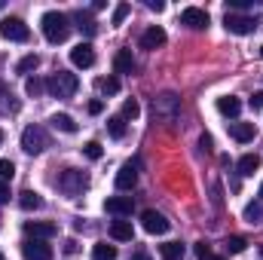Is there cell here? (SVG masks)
I'll return each mask as SVG.
<instances>
[{"label":"cell","instance_id":"d6a6232c","mask_svg":"<svg viewBox=\"0 0 263 260\" xmlns=\"http://www.w3.org/2000/svg\"><path fill=\"white\" fill-rule=\"evenodd\" d=\"M129 12H132V6H129V3H120V6L114 9V15H110V25H123Z\"/></svg>","mask_w":263,"mask_h":260},{"label":"cell","instance_id":"8fae6325","mask_svg":"<svg viewBox=\"0 0 263 260\" xmlns=\"http://www.w3.org/2000/svg\"><path fill=\"white\" fill-rule=\"evenodd\" d=\"M25 233H28V239H52L59 233V227L49 220H25Z\"/></svg>","mask_w":263,"mask_h":260},{"label":"cell","instance_id":"f1b7e54d","mask_svg":"<svg viewBox=\"0 0 263 260\" xmlns=\"http://www.w3.org/2000/svg\"><path fill=\"white\" fill-rule=\"evenodd\" d=\"M223 248H227V254H242V251L248 248V239H242V236H230Z\"/></svg>","mask_w":263,"mask_h":260},{"label":"cell","instance_id":"f546056e","mask_svg":"<svg viewBox=\"0 0 263 260\" xmlns=\"http://www.w3.org/2000/svg\"><path fill=\"white\" fill-rule=\"evenodd\" d=\"M98 89H101V95H117L120 92V80L117 77H104V80H98Z\"/></svg>","mask_w":263,"mask_h":260},{"label":"cell","instance_id":"52a82bcc","mask_svg":"<svg viewBox=\"0 0 263 260\" xmlns=\"http://www.w3.org/2000/svg\"><path fill=\"white\" fill-rule=\"evenodd\" d=\"M0 34H3L6 40H12V43H28L31 28H28L18 15H9V18H3V22H0Z\"/></svg>","mask_w":263,"mask_h":260},{"label":"cell","instance_id":"7a4b0ae2","mask_svg":"<svg viewBox=\"0 0 263 260\" xmlns=\"http://www.w3.org/2000/svg\"><path fill=\"white\" fill-rule=\"evenodd\" d=\"M153 117L159 123H175L181 117V98L175 92H162L153 98Z\"/></svg>","mask_w":263,"mask_h":260},{"label":"cell","instance_id":"e0dca14e","mask_svg":"<svg viewBox=\"0 0 263 260\" xmlns=\"http://www.w3.org/2000/svg\"><path fill=\"white\" fill-rule=\"evenodd\" d=\"M110 239L114 242H132L135 239V230H132L129 220H114L110 224Z\"/></svg>","mask_w":263,"mask_h":260},{"label":"cell","instance_id":"4dcf8cb0","mask_svg":"<svg viewBox=\"0 0 263 260\" xmlns=\"http://www.w3.org/2000/svg\"><path fill=\"white\" fill-rule=\"evenodd\" d=\"M107 132H110V138H123L126 135V120L123 117H110L107 120Z\"/></svg>","mask_w":263,"mask_h":260},{"label":"cell","instance_id":"8992f818","mask_svg":"<svg viewBox=\"0 0 263 260\" xmlns=\"http://www.w3.org/2000/svg\"><path fill=\"white\" fill-rule=\"evenodd\" d=\"M46 147H49V138H46V132L40 129V126H28V129L22 132V150H25V153L37 156V153H43Z\"/></svg>","mask_w":263,"mask_h":260},{"label":"cell","instance_id":"ba28073f","mask_svg":"<svg viewBox=\"0 0 263 260\" xmlns=\"http://www.w3.org/2000/svg\"><path fill=\"white\" fill-rule=\"evenodd\" d=\"M22 257L25 260H52V245H46V239H25L22 242Z\"/></svg>","mask_w":263,"mask_h":260},{"label":"cell","instance_id":"7bdbcfd3","mask_svg":"<svg viewBox=\"0 0 263 260\" xmlns=\"http://www.w3.org/2000/svg\"><path fill=\"white\" fill-rule=\"evenodd\" d=\"M260 202H263V184H260Z\"/></svg>","mask_w":263,"mask_h":260},{"label":"cell","instance_id":"d6986e66","mask_svg":"<svg viewBox=\"0 0 263 260\" xmlns=\"http://www.w3.org/2000/svg\"><path fill=\"white\" fill-rule=\"evenodd\" d=\"M114 70H117V73H132V70H135V55H132V49H120V52L114 55Z\"/></svg>","mask_w":263,"mask_h":260},{"label":"cell","instance_id":"e575fe53","mask_svg":"<svg viewBox=\"0 0 263 260\" xmlns=\"http://www.w3.org/2000/svg\"><path fill=\"white\" fill-rule=\"evenodd\" d=\"M12 175H15V165L9 159H0V181H9Z\"/></svg>","mask_w":263,"mask_h":260},{"label":"cell","instance_id":"c3c4849f","mask_svg":"<svg viewBox=\"0 0 263 260\" xmlns=\"http://www.w3.org/2000/svg\"><path fill=\"white\" fill-rule=\"evenodd\" d=\"M0 9H3V3H0Z\"/></svg>","mask_w":263,"mask_h":260},{"label":"cell","instance_id":"277c9868","mask_svg":"<svg viewBox=\"0 0 263 260\" xmlns=\"http://www.w3.org/2000/svg\"><path fill=\"white\" fill-rule=\"evenodd\" d=\"M86 187H89V178H86V172H80V169H65L62 178H59V190L65 196H80Z\"/></svg>","mask_w":263,"mask_h":260},{"label":"cell","instance_id":"30bf717a","mask_svg":"<svg viewBox=\"0 0 263 260\" xmlns=\"http://www.w3.org/2000/svg\"><path fill=\"white\" fill-rule=\"evenodd\" d=\"M208 22H211V15H208L205 9H199V6H187V9L181 12V25H187V28H193V31H205Z\"/></svg>","mask_w":263,"mask_h":260},{"label":"cell","instance_id":"5bb4252c","mask_svg":"<svg viewBox=\"0 0 263 260\" xmlns=\"http://www.w3.org/2000/svg\"><path fill=\"white\" fill-rule=\"evenodd\" d=\"M104 211H107V214H117V217L132 214V196H110V199L104 202Z\"/></svg>","mask_w":263,"mask_h":260},{"label":"cell","instance_id":"1f68e13d","mask_svg":"<svg viewBox=\"0 0 263 260\" xmlns=\"http://www.w3.org/2000/svg\"><path fill=\"white\" fill-rule=\"evenodd\" d=\"M138 114H141V104L135 101V98H126V104H123V120H138Z\"/></svg>","mask_w":263,"mask_h":260},{"label":"cell","instance_id":"9c48e42d","mask_svg":"<svg viewBox=\"0 0 263 260\" xmlns=\"http://www.w3.org/2000/svg\"><path fill=\"white\" fill-rule=\"evenodd\" d=\"M141 227L150 233V236H162V233H168V220H165V214H159V211H153V208H147L144 214H141Z\"/></svg>","mask_w":263,"mask_h":260},{"label":"cell","instance_id":"f6af8a7d","mask_svg":"<svg viewBox=\"0 0 263 260\" xmlns=\"http://www.w3.org/2000/svg\"><path fill=\"white\" fill-rule=\"evenodd\" d=\"M0 260H3V251H0Z\"/></svg>","mask_w":263,"mask_h":260},{"label":"cell","instance_id":"8d00e7d4","mask_svg":"<svg viewBox=\"0 0 263 260\" xmlns=\"http://www.w3.org/2000/svg\"><path fill=\"white\" fill-rule=\"evenodd\" d=\"M101 110H104V101H98V98H95V101H89V114H95V117H98Z\"/></svg>","mask_w":263,"mask_h":260},{"label":"cell","instance_id":"603a6c76","mask_svg":"<svg viewBox=\"0 0 263 260\" xmlns=\"http://www.w3.org/2000/svg\"><path fill=\"white\" fill-rule=\"evenodd\" d=\"M52 129H59V132H65V135H73V132L80 129L77 123H73V117H67V114H52Z\"/></svg>","mask_w":263,"mask_h":260},{"label":"cell","instance_id":"4fadbf2b","mask_svg":"<svg viewBox=\"0 0 263 260\" xmlns=\"http://www.w3.org/2000/svg\"><path fill=\"white\" fill-rule=\"evenodd\" d=\"M159 46H165V31L159 25H150L141 34V49H159Z\"/></svg>","mask_w":263,"mask_h":260},{"label":"cell","instance_id":"6da1fadb","mask_svg":"<svg viewBox=\"0 0 263 260\" xmlns=\"http://www.w3.org/2000/svg\"><path fill=\"white\" fill-rule=\"evenodd\" d=\"M40 28H43V37L49 43H65L67 34H70V18L65 12H59V9H49V12H43Z\"/></svg>","mask_w":263,"mask_h":260},{"label":"cell","instance_id":"f35d334b","mask_svg":"<svg viewBox=\"0 0 263 260\" xmlns=\"http://www.w3.org/2000/svg\"><path fill=\"white\" fill-rule=\"evenodd\" d=\"M3 202H9V184L6 181H0V205Z\"/></svg>","mask_w":263,"mask_h":260},{"label":"cell","instance_id":"7402d4cb","mask_svg":"<svg viewBox=\"0 0 263 260\" xmlns=\"http://www.w3.org/2000/svg\"><path fill=\"white\" fill-rule=\"evenodd\" d=\"M73 22H77V28H80V31H83L86 37H92V34L98 31V22H95V18H92L89 12H83V9H80V12L73 15Z\"/></svg>","mask_w":263,"mask_h":260},{"label":"cell","instance_id":"ee69618b","mask_svg":"<svg viewBox=\"0 0 263 260\" xmlns=\"http://www.w3.org/2000/svg\"><path fill=\"white\" fill-rule=\"evenodd\" d=\"M0 144H3V129H0Z\"/></svg>","mask_w":263,"mask_h":260},{"label":"cell","instance_id":"836d02e7","mask_svg":"<svg viewBox=\"0 0 263 260\" xmlns=\"http://www.w3.org/2000/svg\"><path fill=\"white\" fill-rule=\"evenodd\" d=\"M83 153H86L89 159H101V156H104V150H101V144H98V141H89V144L83 147Z\"/></svg>","mask_w":263,"mask_h":260},{"label":"cell","instance_id":"4316f807","mask_svg":"<svg viewBox=\"0 0 263 260\" xmlns=\"http://www.w3.org/2000/svg\"><path fill=\"white\" fill-rule=\"evenodd\" d=\"M245 220L248 224H260L263 220V202H248L245 205Z\"/></svg>","mask_w":263,"mask_h":260},{"label":"cell","instance_id":"3957f363","mask_svg":"<svg viewBox=\"0 0 263 260\" xmlns=\"http://www.w3.org/2000/svg\"><path fill=\"white\" fill-rule=\"evenodd\" d=\"M46 89H49L55 98H73L77 89H80V80H77V73H70V70H55V73L49 77Z\"/></svg>","mask_w":263,"mask_h":260},{"label":"cell","instance_id":"bcb514c9","mask_svg":"<svg viewBox=\"0 0 263 260\" xmlns=\"http://www.w3.org/2000/svg\"><path fill=\"white\" fill-rule=\"evenodd\" d=\"M260 55H263V46H260Z\"/></svg>","mask_w":263,"mask_h":260},{"label":"cell","instance_id":"cb8c5ba5","mask_svg":"<svg viewBox=\"0 0 263 260\" xmlns=\"http://www.w3.org/2000/svg\"><path fill=\"white\" fill-rule=\"evenodd\" d=\"M159 254H162V260H181L184 257V245L181 242H165V245H159Z\"/></svg>","mask_w":263,"mask_h":260},{"label":"cell","instance_id":"74e56055","mask_svg":"<svg viewBox=\"0 0 263 260\" xmlns=\"http://www.w3.org/2000/svg\"><path fill=\"white\" fill-rule=\"evenodd\" d=\"M251 107H254V110H263V92H254V95H251Z\"/></svg>","mask_w":263,"mask_h":260},{"label":"cell","instance_id":"681fc988","mask_svg":"<svg viewBox=\"0 0 263 260\" xmlns=\"http://www.w3.org/2000/svg\"><path fill=\"white\" fill-rule=\"evenodd\" d=\"M260 254H263V248H260Z\"/></svg>","mask_w":263,"mask_h":260},{"label":"cell","instance_id":"484cf974","mask_svg":"<svg viewBox=\"0 0 263 260\" xmlns=\"http://www.w3.org/2000/svg\"><path fill=\"white\" fill-rule=\"evenodd\" d=\"M25 92H28L31 98H40V95L46 92V83H43L40 77H28V83H25Z\"/></svg>","mask_w":263,"mask_h":260},{"label":"cell","instance_id":"44dd1931","mask_svg":"<svg viewBox=\"0 0 263 260\" xmlns=\"http://www.w3.org/2000/svg\"><path fill=\"white\" fill-rule=\"evenodd\" d=\"M257 169H260V156H257V153H245V156L239 159V175H242V178H251Z\"/></svg>","mask_w":263,"mask_h":260},{"label":"cell","instance_id":"ab89813d","mask_svg":"<svg viewBox=\"0 0 263 260\" xmlns=\"http://www.w3.org/2000/svg\"><path fill=\"white\" fill-rule=\"evenodd\" d=\"M147 9H153V12H162V9H165V3H162V0H147Z\"/></svg>","mask_w":263,"mask_h":260},{"label":"cell","instance_id":"83f0119b","mask_svg":"<svg viewBox=\"0 0 263 260\" xmlns=\"http://www.w3.org/2000/svg\"><path fill=\"white\" fill-rule=\"evenodd\" d=\"M37 65H40V55L31 52V55H25V59L15 65V73H31V70H37Z\"/></svg>","mask_w":263,"mask_h":260},{"label":"cell","instance_id":"7c38bea8","mask_svg":"<svg viewBox=\"0 0 263 260\" xmlns=\"http://www.w3.org/2000/svg\"><path fill=\"white\" fill-rule=\"evenodd\" d=\"M70 65L73 67H92L95 65V49H92V43H77V46L70 49Z\"/></svg>","mask_w":263,"mask_h":260},{"label":"cell","instance_id":"7dc6e473","mask_svg":"<svg viewBox=\"0 0 263 260\" xmlns=\"http://www.w3.org/2000/svg\"><path fill=\"white\" fill-rule=\"evenodd\" d=\"M214 260H223V257H214Z\"/></svg>","mask_w":263,"mask_h":260},{"label":"cell","instance_id":"9a60e30c","mask_svg":"<svg viewBox=\"0 0 263 260\" xmlns=\"http://www.w3.org/2000/svg\"><path fill=\"white\" fill-rule=\"evenodd\" d=\"M254 123H230V138L239 141V144H248L254 138Z\"/></svg>","mask_w":263,"mask_h":260},{"label":"cell","instance_id":"d590c367","mask_svg":"<svg viewBox=\"0 0 263 260\" xmlns=\"http://www.w3.org/2000/svg\"><path fill=\"white\" fill-rule=\"evenodd\" d=\"M196 257L199 260H214V254H211V245H208V242H196Z\"/></svg>","mask_w":263,"mask_h":260},{"label":"cell","instance_id":"ffe728a7","mask_svg":"<svg viewBox=\"0 0 263 260\" xmlns=\"http://www.w3.org/2000/svg\"><path fill=\"white\" fill-rule=\"evenodd\" d=\"M217 110H220L223 117H239L242 101H239L236 95H223V98H217Z\"/></svg>","mask_w":263,"mask_h":260},{"label":"cell","instance_id":"60d3db41","mask_svg":"<svg viewBox=\"0 0 263 260\" xmlns=\"http://www.w3.org/2000/svg\"><path fill=\"white\" fill-rule=\"evenodd\" d=\"M199 147L208 153V150H211V138H208V135H202V138H199Z\"/></svg>","mask_w":263,"mask_h":260},{"label":"cell","instance_id":"ac0fdd59","mask_svg":"<svg viewBox=\"0 0 263 260\" xmlns=\"http://www.w3.org/2000/svg\"><path fill=\"white\" fill-rule=\"evenodd\" d=\"M18 208L22 211H37V208H43V196L37 190H22L18 193Z\"/></svg>","mask_w":263,"mask_h":260},{"label":"cell","instance_id":"5b68a950","mask_svg":"<svg viewBox=\"0 0 263 260\" xmlns=\"http://www.w3.org/2000/svg\"><path fill=\"white\" fill-rule=\"evenodd\" d=\"M223 28H227L230 34H239V37H245V34H254V31L260 28V22H257L254 15H239V12H227V15H223Z\"/></svg>","mask_w":263,"mask_h":260},{"label":"cell","instance_id":"b9f144b4","mask_svg":"<svg viewBox=\"0 0 263 260\" xmlns=\"http://www.w3.org/2000/svg\"><path fill=\"white\" fill-rule=\"evenodd\" d=\"M132 260H150V257H147V251H135V254H132Z\"/></svg>","mask_w":263,"mask_h":260},{"label":"cell","instance_id":"d4e9b609","mask_svg":"<svg viewBox=\"0 0 263 260\" xmlns=\"http://www.w3.org/2000/svg\"><path fill=\"white\" fill-rule=\"evenodd\" d=\"M92 260H117V245L98 242V245L92 248Z\"/></svg>","mask_w":263,"mask_h":260},{"label":"cell","instance_id":"2e32d148","mask_svg":"<svg viewBox=\"0 0 263 260\" xmlns=\"http://www.w3.org/2000/svg\"><path fill=\"white\" fill-rule=\"evenodd\" d=\"M138 184V172H135V165L126 162L120 172H117V190H132Z\"/></svg>","mask_w":263,"mask_h":260}]
</instances>
